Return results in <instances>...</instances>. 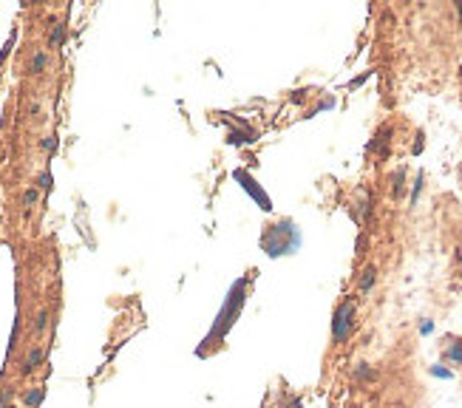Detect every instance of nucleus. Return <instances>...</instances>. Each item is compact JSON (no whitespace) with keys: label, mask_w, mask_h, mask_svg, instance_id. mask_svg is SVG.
Segmentation results:
<instances>
[{"label":"nucleus","mask_w":462,"mask_h":408,"mask_svg":"<svg viewBox=\"0 0 462 408\" xmlns=\"http://www.w3.org/2000/svg\"><path fill=\"white\" fill-rule=\"evenodd\" d=\"M261 244H264L269 259H278V255H289L301 247V232L292 221H281L276 227H269V232L261 239Z\"/></svg>","instance_id":"f257e3e1"},{"label":"nucleus","mask_w":462,"mask_h":408,"mask_svg":"<svg viewBox=\"0 0 462 408\" xmlns=\"http://www.w3.org/2000/svg\"><path fill=\"white\" fill-rule=\"evenodd\" d=\"M241 307H244V281H236L233 289H230V295H227V304H224V309L219 312L216 326H213V332H210V335H224L230 326H233V320H236V315H239Z\"/></svg>","instance_id":"f03ea898"},{"label":"nucleus","mask_w":462,"mask_h":408,"mask_svg":"<svg viewBox=\"0 0 462 408\" xmlns=\"http://www.w3.org/2000/svg\"><path fill=\"white\" fill-rule=\"evenodd\" d=\"M352 317H354V304H352V300H346V304H341V309L335 312V320H332V337L335 340H343L349 335Z\"/></svg>","instance_id":"7ed1b4c3"},{"label":"nucleus","mask_w":462,"mask_h":408,"mask_svg":"<svg viewBox=\"0 0 462 408\" xmlns=\"http://www.w3.org/2000/svg\"><path fill=\"white\" fill-rule=\"evenodd\" d=\"M233 176H236V182H239V184H241V187L250 193V196H253V199L261 204V210H272V202H269V196H267V193L258 187V182H256L253 176H250L247 170H236Z\"/></svg>","instance_id":"20e7f679"},{"label":"nucleus","mask_w":462,"mask_h":408,"mask_svg":"<svg viewBox=\"0 0 462 408\" xmlns=\"http://www.w3.org/2000/svg\"><path fill=\"white\" fill-rule=\"evenodd\" d=\"M448 357H451L454 363H462V340H457L454 346L448 349Z\"/></svg>","instance_id":"39448f33"},{"label":"nucleus","mask_w":462,"mask_h":408,"mask_svg":"<svg viewBox=\"0 0 462 408\" xmlns=\"http://www.w3.org/2000/svg\"><path fill=\"white\" fill-rule=\"evenodd\" d=\"M40 360H43V352H40V349H34V352L29 355V360H26V369L32 372V369L37 366V363H40Z\"/></svg>","instance_id":"423d86ee"},{"label":"nucleus","mask_w":462,"mask_h":408,"mask_svg":"<svg viewBox=\"0 0 462 408\" xmlns=\"http://www.w3.org/2000/svg\"><path fill=\"white\" fill-rule=\"evenodd\" d=\"M40 400H43V389H34V392L26 394V405H37Z\"/></svg>","instance_id":"0eeeda50"},{"label":"nucleus","mask_w":462,"mask_h":408,"mask_svg":"<svg viewBox=\"0 0 462 408\" xmlns=\"http://www.w3.org/2000/svg\"><path fill=\"white\" fill-rule=\"evenodd\" d=\"M372 284H374V269H366V272H363V281H361V287H363V289H369Z\"/></svg>","instance_id":"6e6552de"},{"label":"nucleus","mask_w":462,"mask_h":408,"mask_svg":"<svg viewBox=\"0 0 462 408\" xmlns=\"http://www.w3.org/2000/svg\"><path fill=\"white\" fill-rule=\"evenodd\" d=\"M431 374H437V377H451V372H448V369H439V366H434V369H431Z\"/></svg>","instance_id":"1a4fd4ad"},{"label":"nucleus","mask_w":462,"mask_h":408,"mask_svg":"<svg viewBox=\"0 0 462 408\" xmlns=\"http://www.w3.org/2000/svg\"><path fill=\"white\" fill-rule=\"evenodd\" d=\"M43 66H46V57H43V54H40V57H34V71H40Z\"/></svg>","instance_id":"9d476101"},{"label":"nucleus","mask_w":462,"mask_h":408,"mask_svg":"<svg viewBox=\"0 0 462 408\" xmlns=\"http://www.w3.org/2000/svg\"><path fill=\"white\" fill-rule=\"evenodd\" d=\"M23 202H26V204H34V202H37V190H29Z\"/></svg>","instance_id":"9b49d317"},{"label":"nucleus","mask_w":462,"mask_h":408,"mask_svg":"<svg viewBox=\"0 0 462 408\" xmlns=\"http://www.w3.org/2000/svg\"><path fill=\"white\" fill-rule=\"evenodd\" d=\"M40 184H43L46 190H51V176H49V173H43V176H40Z\"/></svg>","instance_id":"f8f14e48"},{"label":"nucleus","mask_w":462,"mask_h":408,"mask_svg":"<svg viewBox=\"0 0 462 408\" xmlns=\"http://www.w3.org/2000/svg\"><path fill=\"white\" fill-rule=\"evenodd\" d=\"M37 329H46V312H40V317H37Z\"/></svg>","instance_id":"ddd939ff"},{"label":"nucleus","mask_w":462,"mask_h":408,"mask_svg":"<svg viewBox=\"0 0 462 408\" xmlns=\"http://www.w3.org/2000/svg\"><path fill=\"white\" fill-rule=\"evenodd\" d=\"M51 43H62V29H54V34H51Z\"/></svg>","instance_id":"4468645a"},{"label":"nucleus","mask_w":462,"mask_h":408,"mask_svg":"<svg viewBox=\"0 0 462 408\" xmlns=\"http://www.w3.org/2000/svg\"><path fill=\"white\" fill-rule=\"evenodd\" d=\"M6 403H9V394H0V408H6Z\"/></svg>","instance_id":"2eb2a0df"}]
</instances>
